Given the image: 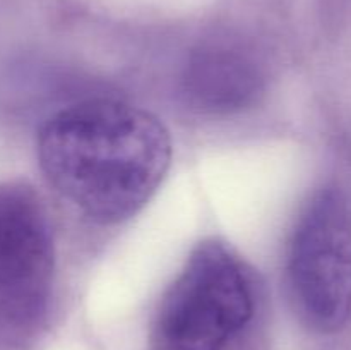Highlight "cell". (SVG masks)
I'll return each mask as SVG.
<instances>
[{"mask_svg":"<svg viewBox=\"0 0 351 350\" xmlns=\"http://www.w3.org/2000/svg\"><path fill=\"white\" fill-rule=\"evenodd\" d=\"M263 72L240 48L208 45L191 55L180 75V91L194 110L233 113L247 108L263 91Z\"/></svg>","mask_w":351,"mask_h":350,"instance_id":"cell-5","label":"cell"},{"mask_svg":"<svg viewBox=\"0 0 351 350\" xmlns=\"http://www.w3.org/2000/svg\"><path fill=\"white\" fill-rule=\"evenodd\" d=\"M45 177L101 225L136 215L160 187L171 160L170 134L139 106L95 98L47 119L38 134Z\"/></svg>","mask_w":351,"mask_h":350,"instance_id":"cell-1","label":"cell"},{"mask_svg":"<svg viewBox=\"0 0 351 350\" xmlns=\"http://www.w3.org/2000/svg\"><path fill=\"white\" fill-rule=\"evenodd\" d=\"M291 290L304 318L321 331L351 316V202L338 187L311 199L291 240Z\"/></svg>","mask_w":351,"mask_h":350,"instance_id":"cell-3","label":"cell"},{"mask_svg":"<svg viewBox=\"0 0 351 350\" xmlns=\"http://www.w3.org/2000/svg\"><path fill=\"white\" fill-rule=\"evenodd\" d=\"M254 304L252 280L239 256L208 240L165 295L158 329L170 350H223L250 321Z\"/></svg>","mask_w":351,"mask_h":350,"instance_id":"cell-2","label":"cell"},{"mask_svg":"<svg viewBox=\"0 0 351 350\" xmlns=\"http://www.w3.org/2000/svg\"><path fill=\"white\" fill-rule=\"evenodd\" d=\"M55 250L40 196L24 182L0 184V328L24 329L45 316Z\"/></svg>","mask_w":351,"mask_h":350,"instance_id":"cell-4","label":"cell"}]
</instances>
